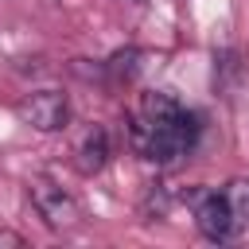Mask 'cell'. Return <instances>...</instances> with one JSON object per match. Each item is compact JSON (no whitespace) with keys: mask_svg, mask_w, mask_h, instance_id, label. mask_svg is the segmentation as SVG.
Here are the masks:
<instances>
[{"mask_svg":"<svg viewBox=\"0 0 249 249\" xmlns=\"http://www.w3.org/2000/svg\"><path fill=\"white\" fill-rule=\"evenodd\" d=\"M198 117L183 109L171 93H144L140 105L128 113V144L148 163H179L198 144Z\"/></svg>","mask_w":249,"mask_h":249,"instance_id":"6da1fadb","label":"cell"},{"mask_svg":"<svg viewBox=\"0 0 249 249\" xmlns=\"http://www.w3.org/2000/svg\"><path fill=\"white\" fill-rule=\"evenodd\" d=\"M27 195H31V206L35 214L51 226V230H78L82 226V206L47 175H35L27 183Z\"/></svg>","mask_w":249,"mask_h":249,"instance_id":"7a4b0ae2","label":"cell"},{"mask_svg":"<svg viewBox=\"0 0 249 249\" xmlns=\"http://www.w3.org/2000/svg\"><path fill=\"white\" fill-rule=\"evenodd\" d=\"M187 198H191V206H195V226H198V233H202L206 241H230V237L241 233V222L233 218L226 191H206V187H198V191H191Z\"/></svg>","mask_w":249,"mask_h":249,"instance_id":"3957f363","label":"cell"},{"mask_svg":"<svg viewBox=\"0 0 249 249\" xmlns=\"http://www.w3.org/2000/svg\"><path fill=\"white\" fill-rule=\"evenodd\" d=\"M16 113H19L31 128H39V132H58V128H66V121H70V101H66L62 89H35V93H27V97L16 105Z\"/></svg>","mask_w":249,"mask_h":249,"instance_id":"277c9868","label":"cell"},{"mask_svg":"<svg viewBox=\"0 0 249 249\" xmlns=\"http://www.w3.org/2000/svg\"><path fill=\"white\" fill-rule=\"evenodd\" d=\"M105 160H109V136H105V128H89L74 148V167L82 175H97L105 167Z\"/></svg>","mask_w":249,"mask_h":249,"instance_id":"5b68a950","label":"cell"},{"mask_svg":"<svg viewBox=\"0 0 249 249\" xmlns=\"http://www.w3.org/2000/svg\"><path fill=\"white\" fill-rule=\"evenodd\" d=\"M222 191H226V198H230L233 218H237L241 226H249V179H233V183H226Z\"/></svg>","mask_w":249,"mask_h":249,"instance_id":"8992f818","label":"cell"},{"mask_svg":"<svg viewBox=\"0 0 249 249\" xmlns=\"http://www.w3.org/2000/svg\"><path fill=\"white\" fill-rule=\"evenodd\" d=\"M0 245H16V249H19V245H23V237H19V233H12V230H0Z\"/></svg>","mask_w":249,"mask_h":249,"instance_id":"52a82bcc","label":"cell"}]
</instances>
